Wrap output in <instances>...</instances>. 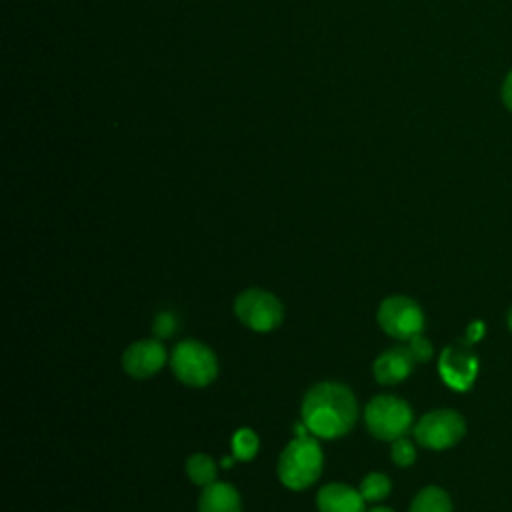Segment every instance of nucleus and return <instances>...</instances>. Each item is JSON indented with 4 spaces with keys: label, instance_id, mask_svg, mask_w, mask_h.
Returning <instances> with one entry per match:
<instances>
[{
    "label": "nucleus",
    "instance_id": "obj_2",
    "mask_svg": "<svg viewBox=\"0 0 512 512\" xmlns=\"http://www.w3.org/2000/svg\"><path fill=\"white\" fill-rule=\"evenodd\" d=\"M324 466V454L320 444L310 436H296L278 458V478L290 490H304L312 486Z\"/></svg>",
    "mask_w": 512,
    "mask_h": 512
},
{
    "label": "nucleus",
    "instance_id": "obj_18",
    "mask_svg": "<svg viewBox=\"0 0 512 512\" xmlns=\"http://www.w3.org/2000/svg\"><path fill=\"white\" fill-rule=\"evenodd\" d=\"M178 330V318L164 310V312H158L154 316V322H152V334L158 338V340H164V338H170L174 332Z\"/></svg>",
    "mask_w": 512,
    "mask_h": 512
},
{
    "label": "nucleus",
    "instance_id": "obj_19",
    "mask_svg": "<svg viewBox=\"0 0 512 512\" xmlns=\"http://www.w3.org/2000/svg\"><path fill=\"white\" fill-rule=\"evenodd\" d=\"M408 348H410L412 356L416 358V362H428L432 358V354H434V348H432L430 340L426 336H422V334L412 336L408 340Z\"/></svg>",
    "mask_w": 512,
    "mask_h": 512
},
{
    "label": "nucleus",
    "instance_id": "obj_7",
    "mask_svg": "<svg viewBox=\"0 0 512 512\" xmlns=\"http://www.w3.org/2000/svg\"><path fill=\"white\" fill-rule=\"evenodd\" d=\"M376 318L380 328L396 340H410L412 336L422 334L424 328L422 306L404 294L384 298L378 306Z\"/></svg>",
    "mask_w": 512,
    "mask_h": 512
},
{
    "label": "nucleus",
    "instance_id": "obj_14",
    "mask_svg": "<svg viewBox=\"0 0 512 512\" xmlns=\"http://www.w3.org/2000/svg\"><path fill=\"white\" fill-rule=\"evenodd\" d=\"M186 474L188 478L196 484V486H208L212 482H216V462L202 452H196L192 456H188L186 460Z\"/></svg>",
    "mask_w": 512,
    "mask_h": 512
},
{
    "label": "nucleus",
    "instance_id": "obj_20",
    "mask_svg": "<svg viewBox=\"0 0 512 512\" xmlns=\"http://www.w3.org/2000/svg\"><path fill=\"white\" fill-rule=\"evenodd\" d=\"M500 94H502V102H504V106L512 112V70L506 74V78H504V82H502V90H500Z\"/></svg>",
    "mask_w": 512,
    "mask_h": 512
},
{
    "label": "nucleus",
    "instance_id": "obj_5",
    "mask_svg": "<svg viewBox=\"0 0 512 512\" xmlns=\"http://www.w3.org/2000/svg\"><path fill=\"white\" fill-rule=\"evenodd\" d=\"M234 314L240 324L254 332H272L284 320V306L272 292L248 288L236 296Z\"/></svg>",
    "mask_w": 512,
    "mask_h": 512
},
{
    "label": "nucleus",
    "instance_id": "obj_12",
    "mask_svg": "<svg viewBox=\"0 0 512 512\" xmlns=\"http://www.w3.org/2000/svg\"><path fill=\"white\" fill-rule=\"evenodd\" d=\"M198 512H242V498L228 482H212L198 496Z\"/></svg>",
    "mask_w": 512,
    "mask_h": 512
},
{
    "label": "nucleus",
    "instance_id": "obj_11",
    "mask_svg": "<svg viewBox=\"0 0 512 512\" xmlns=\"http://www.w3.org/2000/svg\"><path fill=\"white\" fill-rule=\"evenodd\" d=\"M364 504L366 500L360 490L342 482L326 484L316 494V506L320 512H364Z\"/></svg>",
    "mask_w": 512,
    "mask_h": 512
},
{
    "label": "nucleus",
    "instance_id": "obj_21",
    "mask_svg": "<svg viewBox=\"0 0 512 512\" xmlns=\"http://www.w3.org/2000/svg\"><path fill=\"white\" fill-rule=\"evenodd\" d=\"M368 512H394V510H390V508H386V506H376V508H372V510H368Z\"/></svg>",
    "mask_w": 512,
    "mask_h": 512
},
{
    "label": "nucleus",
    "instance_id": "obj_22",
    "mask_svg": "<svg viewBox=\"0 0 512 512\" xmlns=\"http://www.w3.org/2000/svg\"><path fill=\"white\" fill-rule=\"evenodd\" d=\"M506 324H508V328H510V332H512V308L508 310V316H506Z\"/></svg>",
    "mask_w": 512,
    "mask_h": 512
},
{
    "label": "nucleus",
    "instance_id": "obj_8",
    "mask_svg": "<svg viewBox=\"0 0 512 512\" xmlns=\"http://www.w3.org/2000/svg\"><path fill=\"white\" fill-rule=\"evenodd\" d=\"M470 344V340L452 342L442 350L438 360L440 378L458 392L468 390L478 374V358Z\"/></svg>",
    "mask_w": 512,
    "mask_h": 512
},
{
    "label": "nucleus",
    "instance_id": "obj_13",
    "mask_svg": "<svg viewBox=\"0 0 512 512\" xmlns=\"http://www.w3.org/2000/svg\"><path fill=\"white\" fill-rule=\"evenodd\" d=\"M408 512H452V500L444 488L426 486L414 496Z\"/></svg>",
    "mask_w": 512,
    "mask_h": 512
},
{
    "label": "nucleus",
    "instance_id": "obj_3",
    "mask_svg": "<svg viewBox=\"0 0 512 512\" xmlns=\"http://www.w3.org/2000/svg\"><path fill=\"white\" fill-rule=\"evenodd\" d=\"M174 376L194 388L208 386L218 376L216 354L200 340H182L172 348L168 358Z\"/></svg>",
    "mask_w": 512,
    "mask_h": 512
},
{
    "label": "nucleus",
    "instance_id": "obj_17",
    "mask_svg": "<svg viewBox=\"0 0 512 512\" xmlns=\"http://www.w3.org/2000/svg\"><path fill=\"white\" fill-rule=\"evenodd\" d=\"M390 456H392V462H394L396 466L406 468V466L414 464V460H416V448H414L412 440H408L406 436H400V438L392 440Z\"/></svg>",
    "mask_w": 512,
    "mask_h": 512
},
{
    "label": "nucleus",
    "instance_id": "obj_6",
    "mask_svg": "<svg viewBox=\"0 0 512 512\" xmlns=\"http://www.w3.org/2000/svg\"><path fill=\"white\" fill-rule=\"evenodd\" d=\"M466 434V420L460 412L450 408H436L418 418L414 426L416 442L430 450H444L462 440Z\"/></svg>",
    "mask_w": 512,
    "mask_h": 512
},
{
    "label": "nucleus",
    "instance_id": "obj_15",
    "mask_svg": "<svg viewBox=\"0 0 512 512\" xmlns=\"http://www.w3.org/2000/svg\"><path fill=\"white\" fill-rule=\"evenodd\" d=\"M358 490H360V494H362V498L366 502H380V500H384L390 494L392 482L382 472H370L368 476L362 478Z\"/></svg>",
    "mask_w": 512,
    "mask_h": 512
},
{
    "label": "nucleus",
    "instance_id": "obj_16",
    "mask_svg": "<svg viewBox=\"0 0 512 512\" xmlns=\"http://www.w3.org/2000/svg\"><path fill=\"white\" fill-rule=\"evenodd\" d=\"M258 446H260L258 434L250 428H240L232 436V456L236 460H242V462L252 460L258 452Z\"/></svg>",
    "mask_w": 512,
    "mask_h": 512
},
{
    "label": "nucleus",
    "instance_id": "obj_4",
    "mask_svg": "<svg viewBox=\"0 0 512 512\" xmlns=\"http://www.w3.org/2000/svg\"><path fill=\"white\" fill-rule=\"evenodd\" d=\"M412 408L406 400L390 394L374 396L366 410L364 422L368 432L378 440H396L404 436L412 426Z\"/></svg>",
    "mask_w": 512,
    "mask_h": 512
},
{
    "label": "nucleus",
    "instance_id": "obj_10",
    "mask_svg": "<svg viewBox=\"0 0 512 512\" xmlns=\"http://www.w3.org/2000/svg\"><path fill=\"white\" fill-rule=\"evenodd\" d=\"M414 364H416V358L412 356L408 344L406 346L398 344L378 354V358L372 364V374L378 384L392 386L406 380L412 374Z\"/></svg>",
    "mask_w": 512,
    "mask_h": 512
},
{
    "label": "nucleus",
    "instance_id": "obj_9",
    "mask_svg": "<svg viewBox=\"0 0 512 512\" xmlns=\"http://www.w3.org/2000/svg\"><path fill=\"white\" fill-rule=\"evenodd\" d=\"M168 362L166 350L158 338L132 342L122 354V368L132 378H150Z\"/></svg>",
    "mask_w": 512,
    "mask_h": 512
},
{
    "label": "nucleus",
    "instance_id": "obj_1",
    "mask_svg": "<svg viewBox=\"0 0 512 512\" xmlns=\"http://www.w3.org/2000/svg\"><path fill=\"white\" fill-rule=\"evenodd\" d=\"M358 418L354 392L340 382H318L302 400V420L318 438H340L352 430Z\"/></svg>",
    "mask_w": 512,
    "mask_h": 512
}]
</instances>
